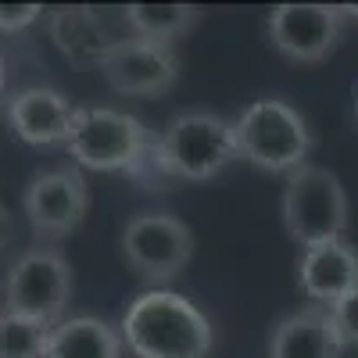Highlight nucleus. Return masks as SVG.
<instances>
[{
  "instance_id": "f3484780",
  "label": "nucleus",
  "mask_w": 358,
  "mask_h": 358,
  "mask_svg": "<svg viewBox=\"0 0 358 358\" xmlns=\"http://www.w3.org/2000/svg\"><path fill=\"white\" fill-rule=\"evenodd\" d=\"M50 326L15 312H0V358H43Z\"/></svg>"
},
{
  "instance_id": "7ed1b4c3",
  "label": "nucleus",
  "mask_w": 358,
  "mask_h": 358,
  "mask_svg": "<svg viewBox=\"0 0 358 358\" xmlns=\"http://www.w3.org/2000/svg\"><path fill=\"white\" fill-rule=\"evenodd\" d=\"M236 158L233 122L215 111H183L155 140V169L165 187L176 179L204 183Z\"/></svg>"
},
{
  "instance_id": "ddd939ff",
  "label": "nucleus",
  "mask_w": 358,
  "mask_h": 358,
  "mask_svg": "<svg viewBox=\"0 0 358 358\" xmlns=\"http://www.w3.org/2000/svg\"><path fill=\"white\" fill-rule=\"evenodd\" d=\"M297 283L315 305L330 308L358 287V251L348 241H326L301 251Z\"/></svg>"
},
{
  "instance_id": "2eb2a0df",
  "label": "nucleus",
  "mask_w": 358,
  "mask_h": 358,
  "mask_svg": "<svg viewBox=\"0 0 358 358\" xmlns=\"http://www.w3.org/2000/svg\"><path fill=\"white\" fill-rule=\"evenodd\" d=\"M47 33L72 65H101L104 50L118 40L108 36V29L94 8H57L47 18Z\"/></svg>"
},
{
  "instance_id": "39448f33",
  "label": "nucleus",
  "mask_w": 358,
  "mask_h": 358,
  "mask_svg": "<svg viewBox=\"0 0 358 358\" xmlns=\"http://www.w3.org/2000/svg\"><path fill=\"white\" fill-rule=\"evenodd\" d=\"M283 226L301 248L344 241L348 233V194L341 179L322 165H301L283 187Z\"/></svg>"
},
{
  "instance_id": "9d476101",
  "label": "nucleus",
  "mask_w": 358,
  "mask_h": 358,
  "mask_svg": "<svg viewBox=\"0 0 358 358\" xmlns=\"http://www.w3.org/2000/svg\"><path fill=\"white\" fill-rule=\"evenodd\" d=\"M268 40L294 65H319L334 54L341 29H344V8L337 4H280L268 11Z\"/></svg>"
},
{
  "instance_id": "6ab92c4d",
  "label": "nucleus",
  "mask_w": 358,
  "mask_h": 358,
  "mask_svg": "<svg viewBox=\"0 0 358 358\" xmlns=\"http://www.w3.org/2000/svg\"><path fill=\"white\" fill-rule=\"evenodd\" d=\"M43 18L40 4H0V33H25L29 25H36Z\"/></svg>"
},
{
  "instance_id": "f03ea898",
  "label": "nucleus",
  "mask_w": 358,
  "mask_h": 358,
  "mask_svg": "<svg viewBox=\"0 0 358 358\" xmlns=\"http://www.w3.org/2000/svg\"><path fill=\"white\" fill-rule=\"evenodd\" d=\"M155 140L158 136H151V129L129 111L79 108L65 151L79 169L126 172L147 190H169L155 169Z\"/></svg>"
},
{
  "instance_id": "9b49d317",
  "label": "nucleus",
  "mask_w": 358,
  "mask_h": 358,
  "mask_svg": "<svg viewBox=\"0 0 358 358\" xmlns=\"http://www.w3.org/2000/svg\"><path fill=\"white\" fill-rule=\"evenodd\" d=\"M72 101L54 86H29L8 101V126L18 140L33 143V147H57L69 143L72 122H76Z\"/></svg>"
},
{
  "instance_id": "4be33fe9",
  "label": "nucleus",
  "mask_w": 358,
  "mask_h": 358,
  "mask_svg": "<svg viewBox=\"0 0 358 358\" xmlns=\"http://www.w3.org/2000/svg\"><path fill=\"white\" fill-rule=\"evenodd\" d=\"M344 15H351V18H358V4H344Z\"/></svg>"
},
{
  "instance_id": "4468645a",
  "label": "nucleus",
  "mask_w": 358,
  "mask_h": 358,
  "mask_svg": "<svg viewBox=\"0 0 358 358\" xmlns=\"http://www.w3.org/2000/svg\"><path fill=\"white\" fill-rule=\"evenodd\" d=\"M126 341L118 326L97 319V315H65L57 326H50L43 358H122Z\"/></svg>"
},
{
  "instance_id": "1a4fd4ad",
  "label": "nucleus",
  "mask_w": 358,
  "mask_h": 358,
  "mask_svg": "<svg viewBox=\"0 0 358 358\" xmlns=\"http://www.w3.org/2000/svg\"><path fill=\"white\" fill-rule=\"evenodd\" d=\"M101 76L122 97H162L179 76V54L169 43H151L140 36H118L104 57Z\"/></svg>"
},
{
  "instance_id": "5701e85b",
  "label": "nucleus",
  "mask_w": 358,
  "mask_h": 358,
  "mask_svg": "<svg viewBox=\"0 0 358 358\" xmlns=\"http://www.w3.org/2000/svg\"><path fill=\"white\" fill-rule=\"evenodd\" d=\"M355 118H358V97H355Z\"/></svg>"
},
{
  "instance_id": "a211bd4d",
  "label": "nucleus",
  "mask_w": 358,
  "mask_h": 358,
  "mask_svg": "<svg viewBox=\"0 0 358 358\" xmlns=\"http://www.w3.org/2000/svg\"><path fill=\"white\" fill-rule=\"evenodd\" d=\"M330 315H334L337 330H341L344 348H348V344H358V287H355L351 294H344L337 305H330Z\"/></svg>"
},
{
  "instance_id": "aec40b11",
  "label": "nucleus",
  "mask_w": 358,
  "mask_h": 358,
  "mask_svg": "<svg viewBox=\"0 0 358 358\" xmlns=\"http://www.w3.org/2000/svg\"><path fill=\"white\" fill-rule=\"evenodd\" d=\"M11 233H15V219H11L8 208L0 204V248H4V244L11 241Z\"/></svg>"
},
{
  "instance_id": "20e7f679",
  "label": "nucleus",
  "mask_w": 358,
  "mask_h": 358,
  "mask_svg": "<svg viewBox=\"0 0 358 358\" xmlns=\"http://www.w3.org/2000/svg\"><path fill=\"white\" fill-rule=\"evenodd\" d=\"M233 136H236V158L251 162L262 172L290 176L301 165H308L312 151L308 122L301 118V111L280 97H262L248 104L233 118Z\"/></svg>"
},
{
  "instance_id": "6e6552de",
  "label": "nucleus",
  "mask_w": 358,
  "mask_h": 358,
  "mask_svg": "<svg viewBox=\"0 0 358 358\" xmlns=\"http://www.w3.org/2000/svg\"><path fill=\"white\" fill-rule=\"evenodd\" d=\"M22 212L33 226V236L43 244L72 236L90 212V187L79 165L43 169L22 190Z\"/></svg>"
},
{
  "instance_id": "f257e3e1",
  "label": "nucleus",
  "mask_w": 358,
  "mask_h": 358,
  "mask_svg": "<svg viewBox=\"0 0 358 358\" xmlns=\"http://www.w3.org/2000/svg\"><path fill=\"white\" fill-rule=\"evenodd\" d=\"M118 334L136 358H208L215 348L208 315L190 297L165 287H151L133 297Z\"/></svg>"
},
{
  "instance_id": "0eeeda50",
  "label": "nucleus",
  "mask_w": 358,
  "mask_h": 358,
  "mask_svg": "<svg viewBox=\"0 0 358 358\" xmlns=\"http://www.w3.org/2000/svg\"><path fill=\"white\" fill-rule=\"evenodd\" d=\"M122 255L140 280L162 287L194 258V233L172 212H140L122 226Z\"/></svg>"
},
{
  "instance_id": "dca6fc26",
  "label": "nucleus",
  "mask_w": 358,
  "mask_h": 358,
  "mask_svg": "<svg viewBox=\"0 0 358 358\" xmlns=\"http://www.w3.org/2000/svg\"><path fill=\"white\" fill-rule=\"evenodd\" d=\"M122 18L129 25V36L172 47V40H179L197 22V8L194 4H129Z\"/></svg>"
},
{
  "instance_id": "412c9836",
  "label": "nucleus",
  "mask_w": 358,
  "mask_h": 358,
  "mask_svg": "<svg viewBox=\"0 0 358 358\" xmlns=\"http://www.w3.org/2000/svg\"><path fill=\"white\" fill-rule=\"evenodd\" d=\"M4 86H8V62H4V54H0V94H4Z\"/></svg>"
},
{
  "instance_id": "423d86ee",
  "label": "nucleus",
  "mask_w": 358,
  "mask_h": 358,
  "mask_svg": "<svg viewBox=\"0 0 358 358\" xmlns=\"http://www.w3.org/2000/svg\"><path fill=\"white\" fill-rule=\"evenodd\" d=\"M69 301H72V265L57 248L36 244L11 262L4 276V312L57 326L69 312Z\"/></svg>"
},
{
  "instance_id": "f8f14e48",
  "label": "nucleus",
  "mask_w": 358,
  "mask_h": 358,
  "mask_svg": "<svg viewBox=\"0 0 358 358\" xmlns=\"http://www.w3.org/2000/svg\"><path fill=\"white\" fill-rule=\"evenodd\" d=\"M341 330L322 305H305L283 315L268 334V358H341Z\"/></svg>"
}]
</instances>
